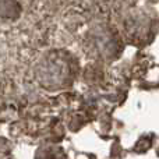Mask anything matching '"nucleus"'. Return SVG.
Returning a JSON list of instances; mask_svg holds the SVG:
<instances>
[]
</instances>
